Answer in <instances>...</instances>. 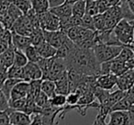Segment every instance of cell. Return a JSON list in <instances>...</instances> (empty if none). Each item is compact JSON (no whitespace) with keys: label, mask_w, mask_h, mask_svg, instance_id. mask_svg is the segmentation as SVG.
Instances as JSON below:
<instances>
[{"label":"cell","mask_w":134,"mask_h":125,"mask_svg":"<svg viewBox=\"0 0 134 125\" xmlns=\"http://www.w3.org/2000/svg\"><path fill=\"white\" fill-rule=\"evenodd\" d=\"M54 60V57H51V58H41L39 61L36 63V64L39 66L40 69H41V73H42V78L43 79L46 75L48 74L49 70H50L51 66L52 64V62Z\"/></svg>","instance_id":"cell-23"},{"label":"cell","mask_w":134,"mask_h":125,"mask_svg":"<svg viewBox=\"0 0 134 125\" xmlns=\"http://www.w3.org/2000/svg\"><path fill=\"white\" fill-rule=\"evenodd\" d=\"M49 10L53 15H55L59 19H65V18H68L70 16H72V4L71 3L64 2L57 7L50 8Z\"/></svg>","instance_id":"cell-15"},{"label":"cell","mask_w":134,"mask_h":125,"mask_svg":"<svg viewBox=\"0 0 134 125\" xmlns=\"http://www.w3.org/2000/svg\"><path fill=\"white\" fill-rule=\"evenodd\" d=\"M117 77L113 74L98 75L96 78V86L105 90H111L116 86Z\"/></svg>","instance_id":"cell-14"},{"label":"cell","mask_w":134,"mask_h":125,"mask_svg":"<svg viewBox=\"0 0 134 125\" xmlns=\"http://www.w3.org/2000/svg\"><path fill=\"white\" fill-rule=\"evenodd\" d=\"M86 14V1L85 0H75L72 3V15L82 18Z\"/></svg>","instance_id":"cell-21"},{"label":"cell","mask_w":134,"mask_h":125,"mask_svg":"<svg viewBox=\"0 0 134 125\" xmlns=\"http://www.w3.org/2000/svg\"><path fill=\"white\" fill-rule=\"evenodd\" d=\"M86 14H87L89 16H95L97 14H98L97 1L96 0L86 1Z\"/></svg>","instance_id":"cell-32"},{"label":"cell","mask_w":134,"mask_h":125,"mask_svg":"<svg viewBox=\"0 0 134 125\" xmlns=\"http://www.w3.org/2000/svg\"><path fill=\"white\" fill-rule=\"evenodd\" d=\"M67 69H74L85 75L97 77L100 75V64L97 62L93 49H75L64 59Z\"/></svg>","instance_id":"cell-1"},{"label":"cell","mask_w":134,"mask_h":125,"mask_svg":"<svg viewBox=\"0 0 134 125\" xmlns=\"http://www.w3.org/2000/svg\"><path fill=\"white\" fill-rule=\"evenodd\" d=\"M23 52H24L25 55H26V57H27V59H28L29 62L37 63V62L41 58V56L39 55V53H38L35 46H33V45H31V44L29 45V46L27 47Z\"/></svg>","instance_id":"cell-25"},{"label":"cell","mask_w":134,"mask_h":125,"mask_svg":"<svg viewBox=\"0 0 134 125\" xmlns=\"http://www.w3.org/2000/svg\"><path fill=\"white\" fill-rule=\"evenodd\" d=\"M106 118L107 117H105V116L97 114L95 121H94L92 125H108V123H106Z\"/></svg>","instance_id":"cell-42"},{"label":"cell","mask_w":134,"mask_h":125,"mask_svg":"<svg viewBox=\"0 0 134 125\" xmlns=\"http://www.w3.org/2000/svg\"><path fill=\"white\" fill-rule=\"evenodd\" d=\"M75 0H65V2H67V3H71V4H72V3L75 2Z\"/></svg>","instance_id":"cell-49"},{"label":"cell","mask_w":134,"mask_h":125,"mask_svg":"<svg viewBox=\"0 0 134 125\" xmlns=\"http://www.w3.org/2000/svg\"><path fill=\"white\" fill-rule=\"evenodd\" d=\"M31 8L36 14H41L48 11L50 6L47 0H30Z\"/></svg>","instance_id":"cell-22"},{"label":"cell","mask_w":134,"mask_h":125,"mask_svg":"<svg viewBox=\"0 0 134 125\" xmlns=\"http://www.w3.org/2000/svg\"><path fill=\"white\" fill-rule=\"evenodd\" d=\"M108 115V125H134V107L128 110H113Z\"/></svg>","instance_id":"cell-4"},{"label":"cell","mask_w":134,"mask_h":125,"mask_svg":"<svg viewBox=\"0 0 134 125\" xmlns=\"http://www.w3.org/2000/svg\"><path fill=\"white\" fill-rule=\"evenodd\" d=\"M8 114L9 123L13 125H29L31 121V116L21 110H16L8 108L6 110Z\"/></svg>","instance_id":"cell-11"},{"label":"cell","mask_w":134,"mask_h":125,"mask_svg":"<svg viewBox=\"0 0 134 125\" xmlns=\"http://www.w3.org/2000/svg\"><path fill=\"white\" fill-rule=\"evenodd\" d=\"M7 14H8V15L9 16V17L11 18L14 21H15L17 19H19L20 16L23 15V14L21 13L20 10H19V8H18L17 7L13 4V3L8 6V10H7Z\"/></svg>","instance_id":"cell-36"},{"label":"cell","mask_w":134,"mask_h":125,"mask_svg":"<svg viewBox=\"0 0 134 125\" xmlns=\"http://www.w3.org/2000/svg\"><path fill=\"white\" fill-rule=\"evenodd\" d=\"M49 104L55 108H62L66 104V96L61 94H55L49 99Z\"/></svg>","instance_id":"cell-28"},{"label":"cell","mask_w":134,"mask_h":125,"mask_svg":"<svg viewBox=\"0 0 134 125\" xmlns=\"http://www.w3.org/2000/svg\"><path fill=\"white\" fill-rule=\"evenodd\" d=\"M134 67V58L128 60L126 62L119 61V60H110L109 61V73L113 74L116 77L122 75L126 71L130 69H133Z\"/></svg>","instance_id":"cell-8"},{"label":"cell","mask_w":134,"mask_h":125,"mask_svg":"<svg viewBox=\"0 0 134 125\" xmlns=\"http://www.w3.org/2000/svg\"><path fill=\"white\" fill-rule=\"evenodd\" d=\"M106 1L108 3V4H109V6H110V7L120 5V0H106Z\"/></svg>","instance_id":"cell-47"},{"label":"cell","mask_w":134,"mask_h":125,"mask_svg":"<svg viewBox=\"0 0 134 125\" xmlns=\"http://www.w3.org/2000/svg\"><path fill=\"white\" fill-rule=\"evenodd\" d=\"M47 1H48L50 8L57 7V6H59V5H61L65 2V0H47Z\"/></svg>","instance_id":"cell-44"},{"label":"cell","mask_w":134,"mask_h":125,"mask_svg":"<svg viewBox=\"0 0 134 125\" xmlns=\"http://www.w3.org/2000/svg\"><path fill=\"white\" fill-rule=\"evenodd\" d=\"M126 3L128 5L129 8L134 13V0H126Z\"/></svg>","instance_id":"cell-48"},{"label":"cell","mask_w":134,"mask_h":125,"mask_svg":"<svg viewBox=\"0 0 134 125\" xmlns=\"http://www.w3.org/2000/svg\"><path fill=\"white\" fill-rule=\"evenodd\" d=\"M42 78V73L36 63L28 62L22 67V80L30 82L31 80Z\"/></svg>","instance_id":"cell-10"},{"label":"cell","mask_w":134,"mask_h":125,"mask_svg":"<svg viewBox=\"0 0 134 125\" xmlns=\"http://www.w3.org/2000/svg\"><path fill=\"white\" fill-rule=\"evenodd\" d=\"M35 104L37 105L38 107H39L41 110H42L43 108H45V107L47 106V105L49 104V97H47L46 95H45L43 92H40L39 95L36 97L35 99Z\"/></svg>","instance_id":"cell-35"},{"label":"cell","mask_w":134,"mask_h":125,"mask_svg":"<svg viewBox=\"0 0 134 125\" xmlns=\"http://www.w3.org/2000/svg\"><path fill=\"white\" fill-rule=\"evenodd\" d=\"M81 19H82V27L88 29V30H95L94 23H93V16H89L87 14H85L81 18Z\"/></svg>","instance_id":"cell-38"},{"label":"cell","mask_w":134,"mask_h":125,"mask_svg":"<svg viewBox=\"0 0 134 125\" xmlns=\"http://www.w3.org/2000/svg\"><path fill=\"white\" fill-rule=\"evenodd\" d=\"M33 118H31V121L29 125H41V114H34Z\"/></svg>","instance_id":"cell-43"},{"label":"cell","mask_w":134,"mask_h":125,"mask_svg":"<svg viewBox=\"0 0 134 125\" xmlns=\"http://www.w3.org/2000/svg\"><path fill=\"white\" fill-rule=\"evenodd\" d=\"M33 27H32L31 23L30 22V20L28 19V18L25 15H22L17 19L14 23L12 24L10 30L15 33L20 34V35L24 36H30L31 31L33 30Z\"/></svg>","instance_id":"cell-7"},{"label":"cell","mask_w":134,"mask_h":125,"mask_svg":"<svg viewBox=\"0 0 134 125\" xmlns=\"http://www.w3.org/2000/svg\"><path fill=\"white\" fill-rule=\"evenodd\" d=\"M123 46H117V45L104 44V43H97L93 47V51L95 56L99 64L113 60L117 57L118 54L120 52Z\"/></svg>","instance_id":"cell-3"},{"label":"cell","mask_w":134,"mask_h":125,"mask_svg":"<svg viewBox=\"0 0 134 125\" xmlns=\"http://www.w3.org/2000/svg\"><path fill=\"white\" fill-rule=\"evenodd\" d=\"M29 89H30V83L24 80L19 81L12 88L8 100H14V99L26 97L29 93Z\"/></svg>","instance_id":"cell-13"},{"label":"cell","mask_w":134,"mask_h":125,"mask_svg":"<svg viewBox=\"0 0 134 125\" xmlns=\"http://www.w3.org/2000/svg\"><path fill=\"white\" fill-rule=\"evenodd\" d=\"M41 91L43 92L49 99L55 95L56 93H55V84H54V81L49 80V79H41Z\"/></svg>","instance_id":"cell-20"},{"label":"cell","mask_w":134,"mask_h":125,"mask_svg":"<svg viewBox=\"0 0 134 125\" xmlns=\"http://www.w3.org/2000/svg\"><path fill=\"white\" fill-rule=\"evenodd\" d=\"M81 94L78 91L75 90L73 92H70L68 95L66 96V104L67 105H75L79 100Z\"/></svg>","instance_id":"cell-37"},{"label":"cell","mask_w":134,"mask_h":125,"mask_svg":"<svg viewBox=\"0 0 134 125\" xmlns=\"http://www.w3.org/2000/svg\"><path fill=\"white\" fill-rule=\"evenodd\" d=\"M13 4L20 10L23 15H26L31 9L30 0H13Z\"/></svg>","instance_id":"cell-31"},{"label":"cell","mask_w":134,"mask_h":125,"mask_svg":"<svg viewBox=\"0 0 134 125\" xmlns=\"http://www.w3.org/2000/svg\"><path fill=\"white\" fill-rule=\"evenodd\" d=\"M126 2V0H120V3H124Z\"/></svg>","instance_id":"cell-50"},{"label":"cell","mask_w":134,"mask_h":125,"mask_svg":"<svg viewBox=\"0 0 134 125\" xmlns=\"http://www.w3.org/2000/svg\"><path fill=\"white\" fill-rule=\"evenodd\" d=\"M7 66L6 64H5L4 61H3L2 57H1V55H0V71H2V72H7Z\"/></svg>","instance_id":"cell-46"},{"label":"cell","mask_w":134,"mask_h":125,"mask_svg":"<svg viewBox=\"0 0 134 125\" xmlns=\"http://www.w3.org/2000/svg\"><path fill=\"white\" fill-rule=\"evenodd\" d=\"M67 71L66 64H65L64 59L62 58L54 57V60L52 62V64L49 70L48 74L43 79H49V80L55 81L60 77L63 75Z\"/></svg>","instance_id":"cell-6"},{"label":"cell","mask_w":134,"mask_h":125,"mask_svg":"<svg viewBox=\"0 0 134 125\" xmlns=\"http://www.w3.org/2000/svg\"><path fill=\"white\" fill-rule=\"evenodd\" d=\"M8 78V75H7V72H2L0 71V89L2 88L3 85H4L5 81Z\"/></svg>","instance_id":"cell-45"},{"label":"cell","mask_w":134,"mask_h":125,"mask_svg":"<svg viewBox=\"0 0 134 125\" xmlns=\"http://www.w3.org/2000/svg\"><path fill=\"white\" fill-rule=\"evenodd\" d=\"M12 32V39H11V42L13 45L14 48L19 49V50L24 51L29 45H30V37L28 36H24V35H20V34L15 33V32Z\"/></svg>","instance_id":"cell-17"},{"label":"cell","mask_w":134,"mask_h":125,"mask_svg":"<svg viewBox=\"0 0 134 125\" xmlns=\"http://www.w3.org/2000/svg\"><path fill=\"white\" fill-rule=\"evenodd\" d=\"M133 21L120 19L113 29V32L123 46L133 48Z\"/></svg>","instance_id":"cell-2"},{"label":"cell","mask_w":134,"mask_h":125,"mask_svg":"<svg viewBox=\"0 0 134 125\" xmlns=\"http://www.w3.org/2000/svg\"><path fill=\"white\" fill-rule=\"evenodd\" d=\"M118 88L122 91H127L132 88L134 85V71L133 69H130L123 73L122 75L117 77V81H116Z\"/></svg>","instance_id":"cell-12"},{"label":"cell","mask_w":134,"mask_h":125,"mask_svg":"<svg viewBox=\"0 0 134 125\" xmlns=\"http://www.w3.org/2000/svg\"><path fill=\"white\" fill-rule=\"evenodd\" d=\"M54 84H55L56 94H61V95L67 96L70 93L69 81H68V77H67V71L62 77H60L58 79H56L54 81Z\"/></svg>","instance_id":"cell-16"},{"label":"cell","mask_w":134,"mask_h":125,"mask_svg":"<svg viewBox=\"0 0 134 125\" xmlns=\"http://www.w3.org/2000/svg\"><path fill=\"white\" fill-rule=\"evenodd\" d=\"M14 52H15V48L13 47V45H11V46L8 47L6 51H4L2 53H0L3 61H4L5 64H6L7 68H8L9 66H11L12 64H13Z\"/></svg>","instance_id":"cell-24"},{"label":"cell","mask_w":134,"mask_h":125,"mask_svg":"<svg viewBox=\"0 0 134 125\" xmlns=\"http://www.w3.org/2000/svg\"><path fill=\"white\" fill-rule=\"evenodd\" d=\"M8 108H9L8 99L6 97L4 92L0 89V110H1V111H4V110H8Z\"/></svg>","instance_id":"cell-39"},{"label":"cell","mask_w":134,"mask_h":125,"mask_svg":"<svg viewBox=\"0 0 134 125\" xmlns=\"http://www.w3.org/2000/svg\"><path fill=\"white\" fill-rule=\"evenodd\" d=\"M7 75L8 78L22 79V67L12 64L7 69Z\"/></svg>","instance_id":"cell-30"},{"label":"cell","mask_w":134,"mask_h":125,"mask_svg":"<svg viewBox=\"0 0 134 125\" xmlns=\"http://www.w3.org/2000/svg\"><path fill=\"white\" fill-rule=\"evenodd\" d=\"M34 46V45H33ZM36 50H37L39 55L41 58H51L54 57L56 53V48H54L53 46H52L51 44H49L46 41H43V42L40 43L39 45H36L35 46Z\"/></svg>","instance_id":"cell-18"},{"label":"cell","mask_w":134,"mask_h":125,"mask_svg":"<svg viewBox=\"0 0 134 125\" xmlns=\"http://www.w3.org/2000/svg\"><path fill=\"white\" fill-rule=\"evenodd\" d=\"M40 28L43 30L54 31L60 30V19L50 10L41 14H37Z\"/></svg>","instance_id":"cell-5"},{"label":"cell","mask_w":134,"mask_h":125,"mask_svg":"<svg viewBox=\"0 0 134 125\" xmlns=\"http://www.w3.org/2000/svg\"><path fill=\"white\" fill-rule=\"evenodd\" d=\"M96 1H97L98 14H103L104 12H106L107 10L110 8L109 4L107 2L106 0H96Z\"/></svg>","instance_id":"cell-40"},{"label":"cell","mask_w":134,"mask_h":125,"mask_svg":"<svg viewBox=\"0 0 134 125\" xmlns=\"http://www.w3.org/2000/svg\"><path fill=\"white\" fill-rule=\"evenodd\" d=\"M25 104H26V97L14 99V100H8L9 108H13V110H21V111H22V110L24 108Z\"/></svg>","instance_id":"cell-34"},{"label":"cell","mask_w":134,"mask_h":125,"mask_svg":"<svg viewBox=\"0 0 134 125\" xmlns=\"http://www.w3.org/2000/svg\"><path fill=\"white\" fill-rule=\"evenodd\" d=\"M9 124V119L8 114L6 110L1 111L0 110V125H8Z\"/></svg>","instance_id":"cell-41"},{"label":"cell","mask_w":134,"mask_h":125,"mask_svg":"<svg viewBox=\"0 0 134 125\" xmlns=\"http://www.w3.org/2000/svg\"><path fill=\"white\" fill-rule=\"evenodd\" d=\"M75 43H74L69 38H67L66 41H65L61 46L56 49V53L54 57L65 59V58L70 54V52L75 49Z\"/></svg>","instance_id":"cell-19"},{"label":"cell","mask_w":134,"mask_h":125,"mask_svg":"<svg viewBox=\"0 0 134 125\" xmlns=\"http://www.w3.org/2000/svg\"><path fill=\"white\" fill-rule=\"evenodd\" d=\"M28 59H27L26 55H25L24 52L19 49L15 48V52H14V61H13V64L17 66H20L23 67L25 64L28 63Z\"/></svg>","instance_id":"cell-27"},{"label":"cell","mask_w":134,"mask_h":125,"mask_svg":"<svg viewBox=\"0 0 134 125\" xmlns=\"http://www.w3.org/2000/svg\"><path fill=\"white\" fill-rule=\"evenodd\" d=\"M104 22L105 19L103 14H97V15L93 16V23L95 30L100 31V30H104Z\"/></svg>","instance_id":"cell-33"},{"label":"cell","mask_w":134,"mask_h":125,"mask_svg":"<svg viewBox=\"0 0 134 125\" xmlns=\"http://www.w3.org/2000/svg\"><path fill=\"white\" fill-rule=\"evenodd\" d=\"M22 79H17V78H7V80L5 81L4 85H3L2 88H1V90H2L3 92H4V94L6 95V97H8V99H9V95H10V92H11L12 88H13V86H15L16 84H17L18 82H19V81H21Z\"/></svg>","instance_id":"cell-29"},{"label":"cell","mask_w":134,"mask_h":125,"mask_svg":"<svg viewBox=\"0 0 134 125\" xmlns=\"http://www.w3.org/2000/svg\"><path fill=\"white\" fill-rule=\"evenodd\" d=\"M43 37H44V41L46 42H48L49 44H51L56 49L61 46L68 38L66 33L61 30H54V31L43 30Z\"/></svg>","instance_id":"cell-9"},{"label":"cell","mask_w":134,"mask_h":125,"mask_svg":"<svg viewBox=\"0 0 134 125\" xmlns=\"http://www.w3.org/2000/svg\"><path fill=\"white\" fill-rule=\"evenodd\" d=\"M29 37H30L31 45H34V46L39 45L40 43H41V42L44 41L43 30H41V29H34Z\"/></svg>","instance_id":"cell-26"}]
</instances>
